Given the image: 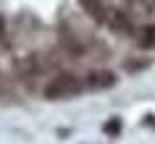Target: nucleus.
<instances>
[{
	"instance_id": "nucleus-7",
	"label": "nucleus",
	"mask_w": 155,
	"mask_h": 144,
	"mask_svg": "<svg viewBox=\"0 0 155 144\" xmlns=\"http://www.w3.org/2000/svg\"><path fill=\"white\" fill-rule=\"evenodd\" d=\"M5 42V18L0 16V45Z\"/></svg>"
},
{
	"instance_id": "nucleus-1",
	"label": "nucleus",
	"mask_w": 155,
	"mask_h": 144,
	"mask_svg": "<svg viewBox=\"0 0 155 144\" xmlns=\"http://www.w3.org/2000/svg\"><path fill=\"white\" fill-rule=\"evenodd\" d=\"M82 89H84V84L76 79L74 73H58L55 79L45 87V97H48V100H66V97L79 94Z\"/></svg>"
},
{
	"instance_id": "nucleus-6",
	"label": "nucleus",
	"mask_w": 155,
	"mask_h": 144,
	"mask_svg": "<svg viewBox=\"0 0 155 144\" xmlns=\"http://www.w3.org/2000/svg\"><path fill=\"white\" fill-rule=\"evenodd\" d=\"M129 8L137 16H150L155 11V0H129Z\"/></svg>"
},
{
	"instance_id": "nucleus-5",
	"label": "nucleus",
	"mask_w": 155,
	"mask_h": 144,
	"mask_svg": "<svg viewBox=\"0 0 155 144\" xmlns=\"http://www.w3.org/2000/svg\"><path fill=\"white\" fill-rule=\"evenodd\" d=\"M137 45H139V47H145V50H153L155 47V24H145L137 32Z\"/></svg>"
},
{
	"instance_id": "nucleus-4",
	"label": "nucleus",
	"mask_w": 155,
	"mask_h": 144,
	"mask_svg": "<svg viewBox=\"0 0 155 144\" xmlns=\"http://www.w3.org/2000/svg\"><path fill=\"white\" fill-rule=\"evenodd\" d=\"M79 3H82L84 13L92 16L95 21H105L108 18V11H105V5H103V0H79Z\"/></svg>"
},
{
	"instance_id": "nucleus-3",
	"label": "nucleus",
	"mask_w": 155,
	"mask_h": 144,
	"mask_svg": "<svg viewBox=\"0 0 155 144\" xmlns=\"http://www.w3.org/2000/svg\"><path fill=\"white\" fill-rule=\"evenodd\" d=\"M105 24L113 29V32H121V34H126V32H131V18L126 16V13H121V11H113V13H108V18H105Z\"/></svg>"
},
{
	"instance_id": "nucleus-2",
	"label": "nucleus",
	"mask_w": 155,
	"mask_h": 144,
	"mask_svg": "<svg viewBox=\"0 0 155 144\" xmlns=\"http://www.w3.org/2000/svg\"><path fill=\"white\" fill-rule=\"evenodd\" d=\"M84 87L92 89V92L110 89V87H116V73L113 71H92L90 76H87V84H84Z\"/></svg>"
}]
</instances>
